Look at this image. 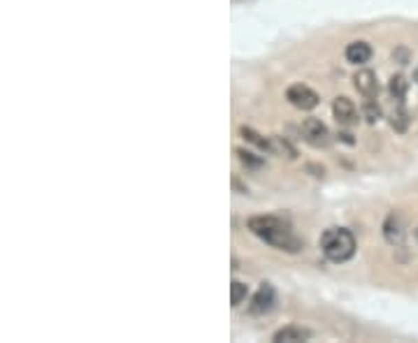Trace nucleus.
<instances>
[{"label":"nucleus","mask_w":418,"mask_h":343,"mask_svg":"<svg viewBox=\"0 0 418 343\" xmlns=\"http://www.w3.org/2000/svg\"><path fill=\"white\" fill-rule=\"evenodd\" d=\"M270 142H272V153H284L286 158H295V149L284 137H270Z\"/></svg>","instance_id":"14"},{"label":"nucleus","mask_w":418,"mask_h":343,"mask_svg":"<svg viewBox=\"0 0 418 343\" xmlns=\"http://www.w3.org/2000/svg\"><path fill=\"white\" fill-rule=\"evenodd\" d=\"M353 86L365 98H374L379 93V79L372 70H358L356 77H353Z\"/></svg>","instance_id":"8"},{"label":"nucleus","mask_w":418,"mask_h":343,"mask_svg":"<svg viewBox=\"0 0 418 343\" xmlns=\"http://www.w3.org/2000/svg\"><path fill=\"white\" fill-rule=\"evenodd\" d=\"M414 82L418 84V68H416V72H414Z\"/></svg>","instance_id":"18"},{"label":"nucleus","mask_w":418,"mask_h":343,"mask_svg":"<svg viewBox=\"0 0 418 343\" xmlns=\"http://www.w3.org/2000/svg\"><path fill=\"white\" fill-rule=\"evenodd\" d=\"M321 251L330 262H347L356 253V237L347 228H328L321 235Z\"/></svg>","instance_id":"2"},{"label":"nucleus","mask_w":418,"mask_h":343,"mask_svg":"<svg viewBox=\"0 0 418 343\" xmlns=\"http://www.w3.org/2000/svg\"><path fill=\"white\" fill-rule=\"evenodd\" d=\"M333 114H335L337 123H340V126H344V128L358 126V109H356V105H353L349 98H344V96L335 98V102H333Z\"/></svg>","instance_id":"5"},{"label":"nucleus","mask_w":418,"mask_h":343,"mask_svg":"<svg viewBox=\"0 0 418 343\" xmlns=\"http://www.w3.org/2000/svg\"><path fill=\"white\" fill-rule=\"evenodd\" d=\"M312 339V332L309 330H302V327H284V330H279L272 341L275 343H295V341H307Z\"/></svg>","instance_id":"10"},{"label":"nucleus","mask_w":418,"mask_h":343,"mask_svg":"<svg viewBox=\"0 0 418 343\" xmlns=\"http://www.w3.org/2000/svg\"><path fill=\"white\" fill-rule=\"evenodd\" d=\"M407 91H409V82H407V77L395 75V77L391 79V96H393L395 100H405Z\"/></svg>","instance_id":"13"},{"label":"nucleus","mask_w":418,"mask_h":343,"mask_svg":"<svg viewBox=\"0 0 418 343\" xmlns=\"http://www.w3.org/2000/svg\"><path fill=\"white\" fill-rule=\"evenodd\" d=\"M240 133H242L244 140L251 142V144H254V147H258L261 151H270V153H272V142H270V137L258 135L254 128H242Z\"/></svg>","instance_id":"11"},{"label":"nucleus","mask_w":418,"mask_h":343,"mask_svg":"<svg viewBox=\"0 0 418 343\" xmlns=\"http://www.w3.org/2000/svg\"><path fill=\"white\" fill-rule=\"evenodd\" d=\"M302 140L314 149H326L330 144V130L326 128V123L319 119H305L300 126Z\"/></svg>","instance_id":"3"},{"label":"nucleus","mask_w":418,"mask_h":343,"mask_svg":"<svg viewBox=\"0 0 418 343\" xmlns=\"http://www.w3.org/2000/svg\"><path fill=\"white\" fill-rule=\"evenodd\" d=\"M249 230L261 239V242L275 246L277 251L298 253L302 248V239L295 235L284 218L277 216H254L249 218Z\"/></svg>","instance_id":"1"},{"label":"nucleus","mask_w":418,"mask_h":343,"mask_svg":"<svg viewBox=\"0 0 418 343\" xmlns=\"http://www.w3.org/2000/svg\"><path fill=\"white\" fill-rule=\"evenodd\" d=\"M363 114H365V119L370 121V123H377L381 119V107L374 100H370V102H365Z\"/></svg>","instance_id":"17"},{"label":"nucleus","mask_w":418,"mask_h":343,"mask_svg":"<svg viewBox=\"0 0 418 343\" xmlns=\"http://www.w3.org/2000/svg\"><path fill=\"white\" fill-rule=\"evenodd\" d=\"M409 112L405 107H398V109H393V114H391V126H393V130H398V133H405V130L409 128Z\"/></svg>","instance_id":"12"},{"label":"nucleus","mask_w":418,"mask_h":343,"mask_svg":"<svg viewBox=\"0 0 418 343\" xmlns=\"http://www.w3.org/2000/svg\"><path fill=\"white\" fill-rule=\"evenodd\" d=\"M230 290H233V306H240L244 299H247V293H249V288L244 286V283H240V281H233L230 283Z\"/></svg>","instance_id":"15"},{"label":"nucleus","mask_w":418,"mask_h":343,"mask_svg":"<svg viewBox=\"0 0 418 343\" xmlns=\"http://www.w3.org/2000/svg\"><path fill=\"white\" fill-rule=\"evenodd\" d=\"M272 306H275V288L270 283H263L258 288V293L254 295V299H251L249 313L251 316H265L268 311H272Z\"/></svg>","instance_id":"6"},{"label":"nucleus","mask_w":418,"mask_h":343,"mask_svg":"<svg viewBox=\"0 0 418 343\" xmlns=\"http://www.w3.org/2000/svg\"><path fill=\"white\" fill-rule=\"evenodd\" d=\"M286 100L291 102L295 109H302V112H309V109H314L321 102V98L305 84H293L291 89L286 91Z\"/></svg>","instance_id":"4"},{"label":"nucleus","mask_w":418,"mask_h":343,"mask_svg":"<svg viewBox=\"0 0 418 343\" xmlns=\"http://www.w3.org/2000/svg\"><path fill=\"white\" fill-rule=\"evenodd\" d=\"M344 56H347V61L353 63V65H363L372 58V47L363 40L351 42V45L347 47V51H344Z\"/></svg>","instance_id":"9"},{"label":"nucleus","mask_w":418,"mask_h":343,"mask_svg":"<svg viewBox=\"0 0 418 343\" xmlns=\"http://www.w3.org/2000/svg\"><path fill=\"white\" fill-rule=\"evenodd\" d=\"M414 235H416V242H418V230H416V232H414Z\"/></svg>","instance_id":"19"},{"label":"nucleus","mask_w":418,"mask_h":343,"mask_svg":"<svg viewBox=\"0 0 418 343\" xmlns=\"http://www.w3.org/2000/svg\"><path fill=\"white\" fill-rule=\"evenodd\" d=\"M384 237H386V242L391 246H400L402 242H405V237H407L405 218H402L400 214L388 216L386 223H384Z\"/></svg>","instance_id":"7"},{"label":"nucleus","mask_w":418,"mask_h":343,"mask_svg":"<svg viewBox=\"0 0 418 343\" xmlns=\"http://www.w3.org/2000/svg\"><path fill=\"white\" fill-rule=\"evenodd\" d=\"M237 156H240L242 165H247V167H254V170H258V167H263V160H261V158H256L254 153H251V151H247V149H237Z\"/></svg>","instance_id":"16"}]
</instances>
